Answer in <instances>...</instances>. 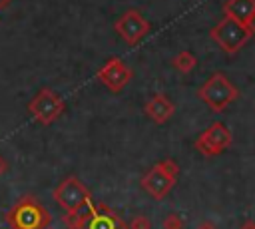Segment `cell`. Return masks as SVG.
<instances>
[{
  "instance_id": "9a60e30c",
  "label": "cell",
  "mask_w": 255,
  "mask_h": 229,
  "mask_svg": "<svg viewBox=\"0 0 255 229\" xmlns=\"http://www.w3.org/2000/svg\"><path fill=\"white\" fill-rule=\"evenodd\" d=\"M163 229H183V219L179 213H167L163 217Z\"/></svg>"
},
{
  "instance_id": "7c38bea8",
  "label": "cell",
  "mask_w": 255,
  "mask_h": 229,
  "mask_svg": "<svg viewBox=\"0 0 255 229\" xmlns=\"http://www.w3.org/2000/svg\"><path fill=\"white\" fill-rule=\"evenodd\" d=\"M223 14L247 26L249 18L255 14V0H227L223 4Z\"/></svg>"
},
{
  "instance_id": "44dd1931",
  "label": "cell",
  "mask_w": 255,
  "mask_h": 229,
  "mask_svg": "<svg viewBox=\"0 0 255 229\" xmlns=\"http://www.w3.org/2000/svg\"><path fill=\"white\" fill-rule=\"evenodd\" d=\"M10 2H12V0H0V10H4V8L10 4Z\"/></svg>"
},
{
  "instance_id": "3957f363",
  "label": "cell",
  "mask_w": 255,
  "mask_h": 229,
  "mask_svg": "<svg viewBox=\"0 0 255 229\" xmlns=\"http://www.w3.org/2000/svg\"><path fill=\"white\" fill-rule=\"evenodd\" d=\"M52 197L64 211H94L96 207L90 189L76 175L64 177L52 191Z\"/></svg>"
},
{
  "instance_id": "6da1fadb",
  "label": "cell",
  "mask_w": 255,
  "mask_h": 229,
  "mask_svg": "<svg viewBox=\"0 0 255 229\" xmlns=\"http://www.w3.org/2000/svg\"><path fill=\"white\" fill-rule=\"evenodd\" d=\"M10 229H46L50 225V213L34 195H22L6 213Z\"/></svg>"
},
{
  "instance_id": "4fadbf2b",
  "label": "cell",
  "mask_w": 255,
  "mask_h": 229,
  "mask_svg": "<svg viewBox=\"0 0 255 229\" xmlns=\"http://www.w3.org/2000/svg\"><path fill=\"white\" fill-rule=\"evenodd\" d=\"M96 209V207H94ZM94 211H66L62 215V221L68 229H86L88 227V221L92 217Z\"/></svg>"
},
{
  "instance_id": "30bf717a",
  "label": "cell",
  "mask_w": 255,
  "mask_h": 229,
  "mask_svg": "<svg viewBox=\"0 0 255 229\" xmlns=\"http://www.w3.org/2000/svg\"><path fill=\"white\" fill-rule=\"evenodd\" d=\"M86 229H128V223L106 203H98Z\"/></svg>"
},
{
  "instance_id": "e0dca14e",
  "label": "cell",
  "mask_w": 255,
  "mask_h": 229,
  "mask_svg": "<svg viewBox=\"0 0 255 229\" xmlns=\"http://www.w3.org/2000/svg\"><path fill=\"white\" fill-rule=\"evenodd\" d=\"M8 169H10V165H8L6 157L0 153V177H2V175H6V173H8Z\"/></svg>"
},
{
  "instance_id": "8992f818",
  "label": "cell",
  "mask_w": 255,
  "mask_h": 229,
  "mask_svg": "<svg viewBox=\"0 0 255 229\" xmlns=\"http://www.w3.org/2000/svg\"><path fill=\"white\" fill-rule=\"evenodd\" d=\"M66 110L64 100L60 98L58 92L50 88H42L30 102H28V112L30 115L40 123V125H52Z\"/></svg>"
},
{
  "instance_id": "ba28073f",
  "label": "cell",
  "mask_w": 255,
  "mask_h": 229,
  "mask_svg": "<svg viewBox=\"0 0 255 229\" xmlns=\"http://www.w3.org/2000/svg\"><path fill=\"white\" fill-rule=\"evenodd\" d=\"M114 30L120 34V38L128 46H135L149 34L151 24L145 20V16L139 10L129 8V10H126L124 14L118 16V20L114 22Z\"/></svg>"
},
{
  "instance_id": "9c48e42d",
  "label": "cell",
  "mask_w": 255,
  "mask_h": 229,
  "mask_svg": "<svg viewBox=\"0 0 255 229\" xmlns=\"http://www.w3.org/2000/svg\"><path fill=\"white\" fill-rule=\"evenodd\" d=\"M96 78L114 94H120L131 80V70L124 64L122 58L114 56V58H108L106 64L96 72Z\"/></svg>"
},
{
  "instance_id": "52a82bcc",
  "label": "cell",
  "mask_w": 255,
  "mask_h": 229,
  "mask_svg": "<svg viewBox=\"0 0 255 229\" xmlns=\"http://www.w3.org/2000/svg\"><path fill=\"white\" fill-rule=\"evenodd\" d=\"M233 141L231 131L227 129V125L223 121H213L209 123L197 137H195V149L205 155V157H215L219 153H223Z\"/></svg>"
},
{
  "instance_id": "d6986e66",
  "label": "cell",
  "mask_w": 255,
  "mask_h": 229,
  "mask_svg": "<svg viewBox=\"0 0 255 229\" xmlns=\"http://www.w3.org/2000/svg\"><path fill=\"white\" fill-rule=\"evenodd\" d=\"M239 229H255V221L253 219H247V221H243V225Z\"/></svg>"
},
{
  "instance_id": "5bb4252c",
  "label": "cell",
  "mask_w": 255,
  "mask_h": 229,
  "mask_svg": "<svg viewBox=\"0 0 255 229\" xmlns=\"http://www.w3.org/2000/svg\"><path fill=\"white\" fill-rule=\"evenodd\" d=\"M171 64H173V68H175L177 72H181V74H189V72L197 66V58H195L191 52L181 50L179 54H175V56H173Z\"/></svg>"
},
{
  "instance_id": "ffe728a7",
  "label": "cell",
  "mask_w": 255,
  "mask_h": 229,
  "mask_svg": "<svg viewBox=\"0 0 255 229\" xmlns=\"http://www.w3.org/2000/svg\"><path fill=\"white\" fill-rule=\"evenodd\" d=\"M247 28L251 30V34H255V14L249 18V22H247Z\"/></svg>"
},
{
  "instance_id": "7a4b0ae2",
  "label": "cell",
  "mask_w": 255,
  "mask_h": 229,
  "mask_svg": "<svg viewBox=\"0 0 255 229\" xmlns=\"http://www.w3.org/2000/svg\"><path fill=\"white\" fill-rule=\"evenodd\" d=\"M177 177H179V165L171 159V157H165L157 163H153L139 179V185L141 189L153 197V199H165L169 195V191L175 187L177 183Z\"/></svg>"
},
{
  "instance_id": "ac0fdd59",
  "label": "cell",
  "mask_w": 255,
  "mask_h": 229,
  "mask_svg": "<svg viewBox=\"0 0 255 229\" xmlns=\"http://www.w3.org/2000/svg\"><path fill=\"white\" fill-rule=\"evenodd\" d=\"M195 229H217V227H215L211 221H203V223H199Z\"/></svg>"
},
{
  "instance_id": "277c9868",
  "label": "cell",
  "mask_w": 255,
  "mask_h": 229,
  "mask_svg": "<svg viewBox=\"0 0 255 229\" xmlns=\"http://www.w3.org/2000/svg\"><path fill=\"white\" fill-rule=\"evenodd\" d=\"M197 98L207 104L213 112H223L231 102L239 98V90L229 82V78L221 72H215L207 78V82L197 90Z\"/></svg>"
},
{
  "instance_id": "8fae6325",
  "label": "cell",
  "mask_w": 255,
  "mask_h": 229,
  "mask_svg": "<svg viewBox=\"0 0 255 229\" xmlns=\"http://www.w3.org/2000/svg\"><path fill=\"white\" fill-rule=\"evenodd\" d=\"M143 112H145V115L153 121V123H165L171 115H173V112H175V106H173V102L165 96V94H153L147 102H145V106H143Z\"/></svg>"
},
{
  "instance_id": "2e32d148",
  "label": "cell",
  "mask_w": 255,
  "mask_h": 229,
  "mask_svg": "<svg viewBox=\"0 0 255 229\" xmlns=\"http://www.w3.org/2000/svg\"><path fill=\"white\" fill-rule=\"evenodd\" d=\"M128 229H151V221L145 215H133L128 223Z\"/></svg>"
},
{
  "instance_id": "5b68a950",
  "label": "cell",
  "mask_w": 255,
  "mask_h": 229,
  "mask_svg": "<svg viewBox=\"0 0 255 229\" xmlns=\"http://www.w3.org/2000/svg\"><path fill=\"white\" fill-rule=\"evenodd\" d=\"M209 36L225 54H237L251 40L253 34L245 24L225 16L209 30Z\"/></svg>"
}]
</instances>
